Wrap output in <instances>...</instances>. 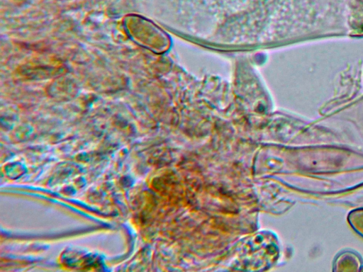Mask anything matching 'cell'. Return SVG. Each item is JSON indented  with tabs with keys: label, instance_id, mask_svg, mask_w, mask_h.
I'll list each match as a JSON object with an SVG mask.
<instances>
[{
	"label": "cell",
	"instance_id": "cell-2",
	"mask_svg": "<svg viewBox=\"0 0 363 272\" xmlns=\"http://www.w3.org/2000/svg\"><path fill=\"white\" fill-rule=\"evenodd\" d=\"M349 222L352 227L363 237V209L350 212Z\"/></svg>",
	"mask_w": 363,
	"mask_h": 272
},
{
	"label": "cell",
	"instance_id": "cell-1",
	"mask_svg": "<svg viewBox=\"0 0 363 272\" xmlns=\"http://www.w3.org/2000/svg\"><path fill=\"white\" fill-rule=\"evenodd\" d=\"M361 266L359 256L350 251L340 254L334 263V271H358Z\"/></svg>",
	"mask_w": 363,
	"mask_h": 272
}]
</instances>
